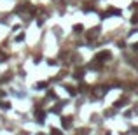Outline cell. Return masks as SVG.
Instances as JSON below:
<instances>
[{
  "mask_svg": "<svg viewBox=\"0 0 138 135\" xmlns=\"http://www.w3.org/2000/svg\"><path fill=\"white\" fill-rule=\"evenodd\" d=\"M109 58H110V53H109V51H101V53L96 54V60H98V61H103V60H109Z\"/></svg>",
  "mask_w": 138,
  "mask_h": 135,
  "instance_id": "cell-1",
  "label": "cell"
},
{
  "mask_svg": "<svg viewBox=\"0 0 138 135\" xmlns=\"http://www.w3.org/2000/svg\"><path fill=\"white\" fill-rule=\"evenodd\" d=\"M61 125H63V128H70V126H72V119H70L68 116L61 117Z\"/></svg>",
  "mask_w": 138,
  "mask_h": 135,
  "instance_id": "cell-2",
  "label": "cell"
},
{
  "mask_svg": "<svg viewBox=\"0 0 138 135\" xmlns=\"http://www.w3.org/2000/svg\"><path fill=\"white\" fill-rule=\"evenodd\" d=\"M35 114H37V119H39V121H44V119H46V112L40 111V109H37V112H35Z\"/></svg>",
  "mask_w": 138,
  "mask_h": 135,
  "instance_id": "cell-3",
  "label": "cell"
},
{
  "mask_svg": "<svg viewBox=\"0 0 138 135\" xmlns=\"http://www.w3.org/2000/svg\"><path fill=\"white\" fill-rule=\"evenodd\" d=\"M124 102H126V100H124V98H121V100H117V102H115L114 105H115V107H122V105H126Z\"/></svg>",
  "mask_w": 138,
  "mask_h": 135,
  "instance_id": "cell-4",
  "label": "cell"
},
{
  "mask_svg": "<svg viewBox=\"0 0 138 135\" xmlns=\"http://www.w3.org/2000/svg\"><path fill=\"white\" fill-rule=\"evenodd\" d=\"M96 32H98L96 28H94V30H91V32L87 33V37H89V39H94V37H96Z\"/></svg>",
  "mask_w": 138,
  "mask_h": 135,
  "instance_id": "cell-5",
  "label": "cell"
},
{
  "mask_svg": "<svg viewBox=\"0 0 138 135\" xmlns=\"http://www.w3.org/2000/svg\"><path fill=\"white\" fill-rule=\"evenodd\" d=\"M82 74H84V70H82V69H79V70L75 72V77H77V79H81V77H82Z\"/></svg>",
  "mask_w": 138,
  "mask_h": 135,
  "instance_id": "cell-6",
  "label": "cell"
},
{
  "mask_svg": "<svg viewBox=\"0 0 138 135\" xmlns=\"http://www.w3.org/2000/svg\"><path fill=\"white\" fill-rule=\"evenodd\" d=\"M51 135H63V133H61V132H59V130L52 128V130H51Z\"/></svg>",
  "mask_w": 138,
  "mask_h": 135,
  "instance_id": "cell-7",
  "label": "cell"
},
{
  "mask_svg": "<svg viewBox=\"0 0 138 135\" xmlns=\"http://www.w3.org/2000/svg\"><path fill=\"white\" fill-rule=\"evenodd\" d=\"M67 89H68L70 95H75V93H77V91H75V88H72V86H67Z\"/></svg>",
  "mask_w": 138,
  "mask_h": 135,
  "instance_id": "cell-8",
  "label": "cell"
},
{
  "mask_svg": "<svg viewBox=\"0 0 138 135\" xmlns=\"http://www.w3.org/2000/svg\"><path fill=\"white\" fill-rule=\"evenodd\" d=\"M74 30H75V32H82V25H75Z\"/></svg>",
  "mask_w": 138,
  "mask_h": 135,
  "instance_id": "cell-9",
  "label": "cell"
},
{
  "mask_svg": "<svg viewBox=\"0 0 138 135\" xmlns=\"http://www.w3.org/2000/svg\"><path fill=\"white\" fill-rule=\"evenodd\" d=\"M37 88H47V82H39Z\"/></svg>",
  "mask_w": 138,
  "mask_h": 135,
  "instance_id": "cell-10",
  "label": "cell"
},
{
  "mask_svg": "<svg viewBox=\"0 0 138 135\" xmlns=\"http://www.w3.org/2000/svg\"><path fill=\"white\" fill-rule=\"evenodd\" d=\"M0 60H7V54L5 53H0Z\"/></svg>",
  "mask_w": 138,
  "mask_h": 135,
  "instance_id": "cell-11",
  "label": "cell"
},
{
  "mask_svg": "<svg viewBox=\"0 0 138 135\" xmlns=\"http://www.w3.org/2000/svg\"><path fill=\"white\" fill-rule=\"evenodd\" d=\"M131 23H138V16H133V18H131Z\"/></svg>",
  "mask_w": 138,
  "mask_h": 135,
  "instance_id": "cell-12",
  "label": "cell"
},
{
  "mask_svg": "<svg viewBox=\"0 0 138 135\" xmlns=\"http://www.w3.org/2000/svg\"><path fill=\"white\" fill-rule=\"evenodd\" d=\"M133 49H135V51H138V44H133Z\"/></svg>",
  "mask_w": 138,
  "mask_h": 135,
  "instance_id": "cell-13",
  "label": "cell"
}]
</instances>
